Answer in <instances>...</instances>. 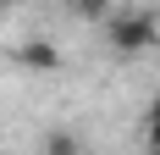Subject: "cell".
<instances>
[{
	"label": "cell",
	"instance_id": "cell-5",
	"mask_svg": "<svg viewBox=\"0 0 160 155\" xmlns=\"http://www.w3.org/2000/svg\"><path fill=\"white\" fill-rule=\"evenodd\" d=\"M149 116H160V100H155V105H149Z\"/></svg>",
	"mask_w": 160,
	"mask_h": 155
},
{
	"label": "cell",
	"instance_id": "cell-4",
	"mask_svg": "<svg viewBox=\"0 0 160 155\" xmlns=\"http://www.w3.org/2000/svg\"><path fill=\"white\" fill-rule=\"evenodd\" d=\"M144 144L149 155H160V116H144Z\"/></svg>",
	"mask_w": 160,
	"mask_h": 155
},
{
	"label": "cell",
	"instance_id": "cell-3",
	"mask_svg": "<svg viewBox=\"0 0 160 155\" xmlns=\"http://www.w3.org/2000/svg\"><path fill=\"white\" fill-rule=\"evenodd\" d=\"M44 155H78V139H72L66 127H55V133L44 139Z\"/></svg>",
	"mask_w": 160,
	"mask_h": 155
},
{
	"label": "cell",
	"instance_id": "cell-1",
	"mask_svg": "<svg viewBox=\"0 0 160 155\" xmlns=\"http://www.w3.org/2000/svg\"><path fill=\"white\" fill-rule=\"evenodd\" d=\"M99 28H105V45L116 56H144V50L160 45V17L144 11V6H111Z\"/></svg>",
	"mask_w": 160,
	"mask_h": 155
},
{
	"label": "cell",
	"instance_id": "cell-2",
	"mask_svg": "<svg viewBox=\"0 0 160 155\" xmlns=\"http://www.w3.org/2000/svg\"><path fill=\"white\" fill-rule=\"evenodd\" d=\"M11 61L28 67V72H61L66 56H61L55 39H22V45H11Z\"/></svg>",
	"mask_w": 160,
	"mask_h": 155
}]
</instances>
